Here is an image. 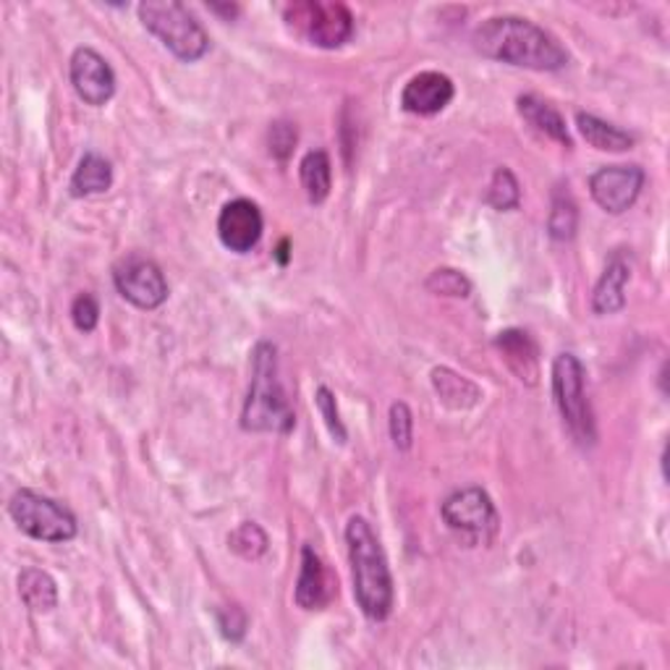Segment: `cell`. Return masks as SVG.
Wrapping results in <instances>:
<instances>
[{"instance_id":"24","label":"cell","mask_w":670,"mask_h":670,"mask_svg":"<svg viewBox=\"0 0 670 670\" xmlns=\"http://www.w3.org/2000/svg\"><path fill=\"white\" fill-rule=\"evenodd\" d=\"M228 548L234 550L236 555H242L244 561H257V558L267 553V534L255 521H244V524H238L236 530L230 532Z\"/></svg>"},{"instance_id":"20","label":"cell","mask_w":670,"mask_h":670,"mask_svg":"<svg viewBox=\"0 0 670 670\" xmlns=\"http://www.w3.org/2000/svg\"><path fill=\"white\" fill-rule=\"evenodd\" d=\"M519 114L524 116V121H530L534 129L545 134V137L561 141L563 147H573L571 134L565 129L563 116L550 106V102L540 100L538 95H521L519 98Z\"/></svg>"},{"instance_id":"4","label":"cell","mask_w":670,"mask_h":670,"mask_svg":"<svg viewBox=\"0 0 670 670\" xmlns=\"http://www.w3.org/2000/svg\"><path fill=\"white\" fill-rule=\"evenodd\" d=\"M137 13L147 32L158 37L178 61L195 63L210 50V37L205 27L199 24L195 13L176 0H147V3H139Z\"/></svg>"},{"instance_id":"14","label":"cell","mask_w":670,"mask_h":670,"mask_svg":"<svg viewBox=\"0 0 670 670\" xmlns=\"http://www.w3.org/2000/svg\"><path fill=\"white\" fill-rule=\"evenodd\" d=\"M456 87L451 77L441 71H422L406 81L401 92V108L414 116H435L445 106H451Z\"/></svg>"},{"instance_id":"21","label":"cell","mask_w":670,"mask_h":670,"mask_svg":"<svg viewBox=\"0 0 670 670\" xmlns=\"http://www.w3.org/2000/svg\"><path fill=\"white\" fill-rule=\"evenodd\" d=\"M19 598L35 613H50L58 605L56 579L42 569H24L19 573Z\"/></svg>"},{"instance_id":"27","label":"cell","mask_w":670,"mask_h":670,"mask_svg":"<svg viewBox=\"0 0 670 670\" xmlns=\"http://www.w3.org/2000/svg\"><path fill=\"white\" fill-rule=\"evenodd\" d=\"M391 441L396 445L398 451H408L412 449L414 441V416L412 408H408L404 401H396V404L391 406Z\"/></svg>"},{"instance_id":"7","label":"cell","mask_w":670,"mask_h":670,"mask_svg":"<svg viewBox=\"0 0 670 670\" xmlns=\"http://www.w3.org/2000/svg\"><path fill=\"white\" fill-rule=\"evenodd\" d=\"M283 19L288 27L302 37H307L312 45L325 50H335L346 45L354 35V17L344 3H319V0H304V3H292L283 11Z\"/></svg>"},{"instance_id":"19","label":"cell","mask_w":670,"mask_h":670,"mask_svg":"<svg viewBox=\"0 0 670 670\" xmlns=\"http://www.w3.org/2000/svg\"><path fill=\"white\" fill-rule=\"evenodd\" d=\"M577 126L584 141L600 152H623L634 147V137L592 114H577Z\"/></svg>"},{"instance_id":"1","label":"cell","mask_w":670,"mask_h":670,"mask_svg":"<svg viewBox=\"0 0 670 670\" xmlns=\"http://www.w3.org/2000/svg\"><path fill=\"white\" fill-rule=\"evenodd\" d=\"M474 48L493 61L532 71H561L569 50L553 35L519 17H495L476 27Z\"/></svg>"},{"instance_id":"15","label":"cell","mask_w":670,"mask_h":670,"mask_svg":"<svg viewBox=\"0 0 670 670\" xmlns=\"http://www.w3.org/2000/svg\"><path fill=\"white\" fill-rule=\"evenodd\" d=\"M495 348L503 354L505 364H509L511 372L521 380V383L538 385L540 352L530 333L519 331V327H509V331L497 333Z\"/></svg>"},{"instance_id":"25","label":"cell","mask_w":670,"mask_h":670,"mask_svg":"<svg viewBox=\"0 0 670 670\" xmlns=\"http://www.w3.org/2000/svg\"><path fill=\"white\" fill-rule=\"evenodd\" d=\"M485 199H487V205H493L495 210H501V213L519 207L521 189H519L516 176H513L509 168H497L493 174V181H490Z\"/></svg>"},{"instance_id":"2","label":"cell","mask_w":670,"mask_h":670,"mask_svg":"<svg viewBox=\"0 0 670 670\" xmlns=\"http://www.w3.org/2000/svg\"><path fill=\"white\" fill-rule=\"evenodd\" d=\"M348 561H352L356 605L370 621H385L393 610V577L385 550L370 521L352 516L346 524Z\"/></svg>"},{"instance_id":"29","label":"cell","mask_w":670,"mask_h":670,"mask_svg":"<svg viewBox=\"0 0 670 670\" xmlns=\"http://www.w3.org/2000/svg\"><path fill=\"white\" fill-rule=\"evenodd\" d=\"M71 319L81 333H92L100 323V304L92 294H79L71 304Z\"/></svg>"},{"instance_id":"11","label":"cell","mask_w":670,"mask_h":670,"mask_svg":"<svg viewBox=\"0 0 670 670\" xmlns=\"http://www.w3.org/2000/svg\"><path fill=\"white\" fill-rule=\"evenodd\" d=\"M71 85L87 106H106L116 92V73L110 63L92 48H77L71 56Z\"/></svg>"},{"instance_id":"3","label":"cell","mask_w":670,"mask_h":670,"mask_svg":"<svg viewBox=\"0 0 670 670\" xmlns=\"http://www.w3.org/2000/svg\"><path fill=\"white\" fill-rule=\"evenodd\" d=\"M294 424L296 416L278 380V348L259 341L252 354V385L244 401L242 427L247 433L288 435Z\"/></svg>"},{"instance_id":"9","label":"cell","mask_w":670,"mask_h":670,"mask_svg":"<svg viewBox=\"0 0 670 670\" xmlns=\"http://www.w3.org/2000/svg\"><path fill=\"white\" fill-rule=\"evenodd\" d=\"M118 294L139 309H158L168 299L166 275L152 259L131 255L121 259L114 270Z\"/></svg>"},{"instance_id":"6","label":"cell","mask_w":670,"mask_h":670,"mask_svg":"<svg viewBox=\"0 0 670 670\" xmlns=\"http://www.w3.org/2000/svg\"><path fill=\"white\" fill-rule=\"evenodd\" d=\"M9 513L21 532L40 542H69L79 532L77 519L66 505L56 503L48 495L35 493V490L13 493Z\"/></svg>"},{"instance_id":"23","label":"cell","mask_w":670,"mask_h":670,"mask_svg":"<svg viewBox=\"0 0 670 670\" xmlns=\"http://www.w3.org/2000/svg\"><path fill=\"white\" fill-rule=\"evenodd\" d=\"M579 228V210L577 203H573L569 191H555L553 197V210H550L548 218V234L555 238V242H571L577 236Z\"/></svg>"},{"instance_id":"8","label":"cell","mask_w":670,"mask_h":670,"mask_svg":"<svg viewBox=\"0 0 670 670\" xmlns=\"http://www.w3.org/2000/svg\"><path fill=\"white\" fill-rule=\"evenodd\" d=\"M443 521L466 545H487L497 534V511L493 497L482 487H464L443 503Z\"/></svg>"},{"instance_id":"16","label":"cell","mask_w":670,"mask_h":670,"mask_svg":"<svg viewBox=\"0 0 670 670\" xmlns=\"http://www.w3.org/2000/svg\"><path fill=\"white\" fill-rule=\"evenodd\" d=\"M631 278V267L623 259H610L605 273L598 280L592 294L594 315H615L627 304V283Z\"/></svg>"},{"instance_id":"22","label":"cell","mask_w":670,"mask_h":670,"mask_svg":"<svg viewBox=\"0 0 670 670\" xmlns=\"http://www.w3.org/2000/svg\"><path fill=\"white\" fill-rule=\"evenodd\" d=\"M302 186L312 205H323L333 189V166L325 150H312L299 162Z\"/></svg>"},{"instance_id":"13","label":"cell","mask_w":670,"mask_h":670,"mask_svg":"<svg viewBox=\"0 0 670 670\" xmlns=\"http://www.w3.org/2000/svg\"><path fill=\"white\" fill-rule=\"evenodd\" d=\"M338 594V579L309 545L302 548V569L296 579L294 600L302 610H323Z\"/></svg>"},{"instance_id":"31","label":"cell","mask_w":670,"mask_h":670,"mask_svg":"<svg viewBox=\"0 0 670 670\" xmlns=\"http://www.w3.org/2000/svg\"><path fill=\"white\" fill-rule=\"evenodd\" d=\"M294 147H296V126L286 124V121L273 124V129H270V152L275 155V158L286 160L288 155L294 152Z\"/></svg>"},{"instance_id":"26","label":"cell","mask_w":670,"mask_h":670,"mask_svg":"<svg viewBox=\"0 0 670 670\" xmlns=\"http://www.w3.org/2000/svg\"><path fill=\"white\" fill-rule=\"evenodd\" d=\"M427 292H433L437 296H453V299H466L472 294V283L464 273L453 270V267H437V270L430 273Z\"/></svg>"},{"instance_id":"18","label":"cell","mask_w":670,"mask_h":670,"mask_svg":"<svg viewBox=\"0 0 670 670\" xmlns=\"http://www.w3.org/2000/svg\"><path fill=\"white\" fill-rule=\"evenodd\" d=\"M114 186V166L102 158L98 152H87L85 158L79 160L77 170H73L71 181H69V191L71 197H95L102 195Z\"/></svg>"},{"instance_id":"17","label":"cell","mask_w":670,"mask_h":670,"mask_svg":"<svg viewBox=\"0 0 670 670\" xmlns=\"http://www.w3.org/2000/svg\"><path fill=\"white\" fill-rule=\"evenodd\" d=\"M433 388L437 398H441V404L453 408V412H466V408H474L482 401L480 385L459 375V372H453L451 367L433 370Z\"/></svg>"},{"instance_id":"12","label":"cell","mask_w":670,"mask_h":670,"mask_svg":"<svg viewBox=\"0 0 670 670\" xmlns=\"http://www.w3.org/2000/svg\"><path fill=\"white\" fill-rule=\"evenodd\" d=\"M263 230V213L252 199H234V203L223 205L218 215V236L226 249L236 252V255H247L259 244Z\"/></svg>"},{"instance_id":"5","label":"cell","mask_w":670,"mask_h":670,"mask_svg":"<svg viewBox=\"0 0 670 670\" xmlns=\"http://www.w3.org/2000/svg\"><path fill=\"white\" fill-rule=\"evenodd\" d=\"M553 396L573 441L590 449L598 441L594 414L584 391V364L569 352L558 354L553 362Z\"/></svg>"},{"instance_id":"28","label":"cell","mask_w":670,"mask_h":670,"mask_svg":"<svg viewBox=\"0 0 670 670\" xmlns=\"http://www.w3.org/2000/svg\"><path fill=\"white\" fill-rule=\"evenodd\" d=\"M315 404L319 408V414H323V420L327 424V430H331L333 441L335 443H346V427L344 422H341V414H338V404H335V396L331 393V388H325V385H319L317 393H315Z\"/></svg>"},{"instance_id":"10","label":"cell","mask_w":670,"mask_h":670,"mask_svg":"<svg viewBox=\"0 0 670 670\" xmlns=\"http://www.w3.org/2000/svg\"><path fill=\"white\" fill-rule=\"evenodd\" d=\"M644 178L639 166H605L590 178V195L605 213L621 215L642 195Z\"/></svg>"},{"instance_id":"32","label":"cell","mask_w":670,"mask_h":670,"mask_svg":"<svg viewBox=\"0 0 670 670\" xmlns=\"http://www.w3.org/2000/svg\"><path fill=\"white\" fill-rule=\"evenodd\" d=\"M286 249H288V242H286V238H283L280 247H278V263H280V265H286V263H288V252H286Z\"/></svg>"},{"instance_id":"30","label":"cell","mask_w":670,"mask_h":670,"mask_svg":"<svg viewBox=\"0 0 670 670\" xmlns=\"http://www.w3.org/2000/svg\"><path fill=\"white\" fill-rule=\"evenodd\" d=\"M218 623H220V634L230 639V642H242L244 634H247V615H244V610L236 605L220 610Z\"/></svg>"}]
</instances>
